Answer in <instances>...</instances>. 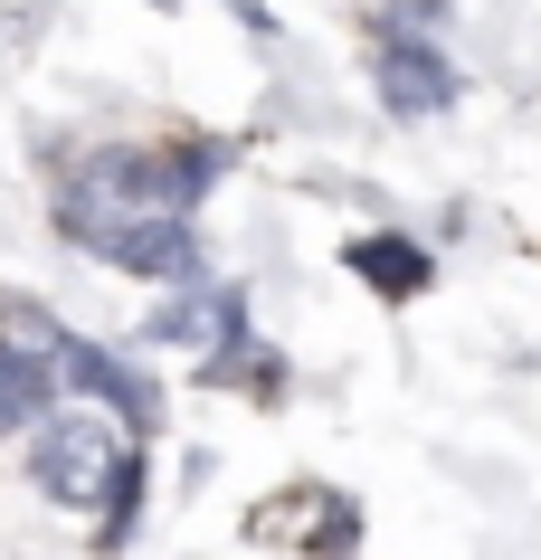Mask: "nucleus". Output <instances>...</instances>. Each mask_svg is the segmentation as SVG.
<instances>
[{
  "mask_svg": "<svg viewBox=\"0 0 541 560\" xmlns=\"http://www.w3.org/2000/svg\"><path fill=\"white\" fill-rule=\"evenodd\" d=\"M30 475L38 494L67 503V513H105V551H115L124 532H133V503H143V446H133V428L105 409H48L30 428Z\"/></svg>",
  "mask_w": 541,
  "mask_h": 560,
  "instance_id": "f257e3e1",
  "label": "nucleus"
},
{
  "mask_svg": "<svg viewBox=\"0 0 541 560\" xmlns=\"http://www.w3.org/2000/svg\"><path fill=\"white\" fill-rule=\"evenodd\" d=\"M371 86H380V105L399 124H427L456 105V58L427 30H380L371 38Z\"/></svg>",
  "mask_w": 541,
  "mask_h": 560,
  "instance_id": "f03ea898",
  "label": "nucleus"
},
{
  "mask_svg": "<svg viewBox=\"0 0 541 560\" xmlns=\"http://www.w3.org/2000/svg\"><path fill=\"white\" fill-rule=\"evenodd\" d=\"M86 257L124 266V276H152V285H210V257H200V229L190 219H172V209H143V219H124V229H105L86 247Z\"/></svg>",
  "mask_w": 541,
  "mask_h": 560,
  "instance_id": "7ed1b4c3",
  "label": "nucleus"
},
{
  "mask_svg": "<svg viewBox=\"0 0 541 560\" xmlns=\"http://www.w3.org/2000/svg\"><path fill=\"white\" fill-rule=\"evenodd\" d=\"M152 342H162V352H200V361H228L247 342V295L238 285H180L172 304H162V314H152Z\"/></svg>",
  "mask_w": 541,
  "mask_h": 560,
  "instance_id": "20e7f679",
  "label": "nucleus"
},
{
  "mask_svg": "<svg viewBox=\"0 0 541 560\" xmlns=\"http://www.w3.org/2000/svg\"><path fill=\"white\" fill-rule=\"evenodd\" d=\"M352 276L371 285V295H427V247L419 237H352Z\"/></svg>",
  "mask_w": 541,
  "mask_h": 560,
  "instance_id": "39448f33",
  "label": "nucleus"
},
{
  "mask_svg": "<svg viewBox=\"0 0 541 560\" xmlns=\"http://www.w3.org/2000/svg\"><path fill=\"white\" fill-rule=\"evenodd\" d=\"M48 409H58V381H48V361H30L20 342H0V438L38 428Z\"/></svg>",
  "mask_w": 541,
  "mask_h": 560,
  "instance_id": "423d86ee",
  "label": "nucleus"
}]
</instances>
